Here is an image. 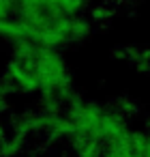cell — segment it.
Masks as SVG:
<instances>
[{"label":"cell","mask_w":150,"mask_h":157,"mask_svg":"<svg viewBox=\"0 0 150 157\" xmlns=\"http://www.w3.org/2000/svg\"><path fill=\"white\" fill-rule=\"evenodd\" d=\"M2 82L13 90L39 95L45 108H60L71 99V73L62 50L32 43L13 45Z\"/></svg>","instance_id":"7a4b0ae2"},{"label":"cell","mask_w":150,"mask_h":157,"mask_svg":"<svg viewBox=\"0 0 150 157\" xmlns=\"http://www.w3.org/2000/svg\"><path fill=\"white\" fill-rule=\"evenodd\" d=\"M86 0H0V39L62 50L90 35Z\"/></svg>","instance_id":"6da1fadb"}]
</instances>
